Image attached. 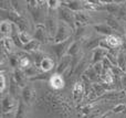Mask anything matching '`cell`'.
<instances>
[{"instance_id": "cell-16", "label": "cell", "mask_w": 126, "mask_h": 118, "mask_svg": "<svg viewBox=\"0 0 126 118\" xmlns=\"http://www.w3.org/2000/svg\"><path fill=\"white\" fill-rule=\"evenodd\" d=\"M1 45H2V49H3V50H6L9 54H11V52H12V50H13L16 44H15V42L12 41L11 38H2Z\"/></svg>"}, {"instance_id": "cell-36", "label": "cell", "mask_w": 126, "mask_h": 118, "mask_svg": "<svg viewBox=\"0 0 126 118\" xmlns=\"http://www.w3.org/2000/svg\"><path fill=\"white\" fill-rule=\"evenodd\" d=\"M124 32H125V35H126V26H125V31H124Z\"/></svg>"}, {"instance_id": "cell-24", "label": "cell", "mask_w": 126, "mask_h": 118, "mask_svg": "<svg viewBox=\"0 0 126 118\" xmlns=\"http://www.w3.org/2000/svg\"><path fill=\"white\" fill-rule=\"evenodd\" d=\"M26 116V106H24L23 102H19L18 104V108H17V114H16L15 118H24Z\"/></svg>"}, {"instance_id": "cell-13", "label": "cell", "mask_w": 126, "mask_h": 118, "mask_svg": "<svg viewBox=\"0 0 126 118\" xmlns=\"http://www.w3.org/2000/svg\"><path fill=\"white\" fill-rule=\"evenodd\" d=\"M12 26L13 23L10 21H2L0 23V31H1L2 38H10L12 33Z\"/></svg>"}, {"instance_id": "cell-18", "label": "cell", "mask_w": 126, "mask_h": 118, "mask_svg": "<svg viewBox=\"0 0 126 118\" xmlns=\"http://www.w3.org/2000/svg\"><path fill=\"white\" fill-rule=\"evenodd\" d=\"M94 29L97 31L98 33H102V34L106 35H112V29L107 26L106 23H102V24H97V26H94Z\"/></svg>"}, {"instance_id": "cell-19", "label": "cell", "mask_w": 126, "mask_h": 118, "mask_svg": "<svg viewBox=\"0 0 126 118\" xmlns=\"http://www.w3.org/2000/svg\"><path fill=\"white\" fill-rule=\"evenodd\" d=\"M40 46V42H38L37 40H32L30 43H28L27 45L23 46V50L24 51H28V52H38V49Z\"/></svg>"}, {"instance_id": "cell-15", "label": "cell", "mask_w": 126, "mask_h": 118, "mask_svg": "<svg viewBox=\"0 0 126 118\" xmlns=\"http://www.w3.org/2000/svg\"><path fill=\"white\" fill-rule=\"evenodd\" d=\"M90 21V18L87 14H85L84 12H75V24L80 28L84 26L85 24H87Z\"/></svg>"}, {"instance_id": "cell-1", "label": "cell", "mask_w": 126, "mask_h": 118, "mask_svg": "<svg viewBox=\"0 0 126 118\" xmlns=\"http://www.w3.org/2000/svg\"><path fill=\"white\" fill-rule=\"evenodd\" d=\"M72 32H73V29L70 24L65 23L63 21H59V26H58V31L57 34L54 37V42L55 43H61V42H64L66 40L71 39Z\"/></svg>"}, {"instance_id": "cell-10", "label": "cell", "mask_w": 126, "mask_h": 118, "mask_svg": "<svg viewBox=\"0 0 126 118\" xmlns=\"http://www.w3.org/2000/svg\"><path fill=\"white\" fill-rule=\"evenodd\" d=\"M71 62H72V57L70 55H65L64 57L60 61L59 63V66L57 67V74H63L67 68L71 66Z\"/></svg>"}, {"instance_id": "cell-21", "label": "cell", "mask_w": 126, "mask_h": 118, "mask_svg": "<svg viewBox=\"0 0 126 118\" xmlns=\"http://www.w3.org/2000/svg\"><path fill=\"white\" fill-rule=\"evenodd\" d=\"M106 24L110 26V28L113 30V29H115V30H117V31H120V32H122V26H120V23H118L117 21H116L114 18H112V17H107L106 18Z\"/></svg>"}, {"instance_id": "cell-9", "label": "cell", "mask_w": 126, "mask_h": 118, "mask_svg": "<svg viewBox=\"0 0 126 118\" xmlns=\"http://www.w3.org/2000/svg\"><path fill=\"white\" fill-rule=\"evenodd\" d=\"M49 83H50V86L53 88V90H62L63 87H64V79L61 76L60 74H53L52 76L50 77V81H49Z\"/></svg>"}, {"instance_id": "cell-7", "label": "cell", "mask_w": 126, "mask_h": 118, "mask_svg": "<svg viewBox=\"0 0 126 118\" xmlns=\"http://www.w3.org/2000/svg\"><path fill=\"white\" fill-rule=\"evenodd\" d=\"M48 37L49 33L47 31V28L44 26H42L41 23L37 24L34 31V40H37L40 43H47L48 42Z\"/></svg>"}, {"instance_id": "cell-5", "label": "cell", "mask_w": 126, "mask_h": 118, "mask_svg": "<svg viewBox=\"0 0 126 118\" xmlns=\"http://www.w3.org/2000/svg\"><path fill=\"white\" fill-rule=\"evenodd\" d=\"M44 23H46V28L49 33V37L54 39L55 34H57V31H58V26H59V21H58L57 17H53L52 14H49L47 17Z\"/></svg>"}, {"instance_id": "cell-6", "label": "cell", "mask_w": 126, "mask_h": 118, "mask_svg": "<svg viewBox=\"0 0 126 118\" xmlns=\"http://www.w3.org/2000/svg\"><path fill=\"white\" fill-rule=\"evenodd\" d=\"M21 95H22V102L26 103L27 105H30L35 97V91H34V88H33V86L26 85L22 88Z\"/></svg>"}, {"instance_id": "cell-22", "label": "cell", "mask_w": 126, "mask_h": 118, "mask_svg": "<svg viewBox=\"0 0 126 118\" xmlns=\"http://www.w3.org/2000/svg\"><path fill=\"white\" fill-rule=\"evenodd\" d=\"M79 50H80V43H79L78 41L72 42V44L70 45V48H69V51H67V55L73 56V55L78 54Z\"/></svg>"}, {"instance_id": "cell-14", "label": "cell", "mask_w": 126, "mask_h": 118, "mask_svg": "<svg viewBox=\"0 0 126 118\" xmlns=\"http://www.w3.org/2000/svg\"><path fill=\"white\" fill-rule=\"evenodd\" d=\"M105 41H106L107 45L110 46V49H117L120 46L123 45V41L116 35H109V37L105 38Z\"/></svg>"}, {"instance_id": "cell-20", "label": "cell", "mask_w": 126, "mask_h": 118, "mask_svg": "<svg viewBox=\"0 0 126 118\" xmlns=\"http://www.w3.org/2000/svg\"><path fill=\"white\" fill-rule=\"evenodd\" d=\"M117 66L123 71L126 70V52L121 51L117 55Z\"/></svg>"}, {"instance_id": "cell-4", "label": "cell", "mask_w": 126, "mask_h": 118, "mask_svg": "<svg viewBox=\"0 0 126 118\" xmlns=\"http://www.w3.org/2000/svg\"><path fill=\"white\" fill-rule=\"evenodd\" d=\"M72 39H69L66 40V41L64 42H61V43H55L54 45L52 46L53 51H54V53L57 54L58 59L59 60H62L63 57L65 56V53L67 54V51H69V48L70 45L72 44Z\"/></svg>"}, {"instance_id": "cell-27", "label": "cell", "mask_w": 126, "mask_h": 118, "mask_svg": "<svg viewBox=\"0 0 126 118\" xmlns=\"http://www.w3.org/2000/svg\"><path fill=\"white\" fill-rule=\"evenodd\" d=\"M19 66L21 67V70H27L29 66H31L30 65V60H29L28 57L26 56V55H24V56H22V57H20V64H19Z\"/></svg>"}, {"instance_id": "cell-3", "label": "cell", "mask_w": 126, "mask_h": 118, "mask_svg": "<svg viewBox=\"0 0 126 118\" xmlns=\"http://www.w3.org/2000/svg\"><path fill=\"white\" fill-rule=\"evenodd\" d=\"M18 105L13 99L12 95H7L2 98V114H10L17 110Z\"/></svg>"}, {"instance_id": "cell-26", "label": "cell", "mask_w": 126, "mask_h": 118, "mask_svg": "<svg viewBox=\"0 0 126 118\" xmlns=\"http://www.w3.org/2000/svg\"><path fill=\"white\" fill-rule=\"evenodd\" d=\"M19 40H20V42H21V44L22 45H27L28 43H30L31 41H32V39H31V37L28 34L27 32H21L20 31V33H19Z\"/></svg>"}, {"instance_id": "cell-31", "label": "cell", "mask_w": 126, "mask_h": 118, "mask_svg": "<svg viewBox=\"0 0 126 118\" xmlns=\"http://www.w3.org/2000/svg\"><path fill=\"white\" fill-rule=\"evenodd\" d=\"M18 84L16 83V81L13 79V77L11 79V81H10V88H9V91H10V93L12 95H15L16 94V90H18Z\"/></svg>"}, {"instance_id": "cell-30", "label": "cell", "mask_w": 126, "mask_h": 118, "mask_svg": "<svg viewBox=\"0 0 126 118\" xmlns=\"http://www.w3.org/2000/svg\"><path fill=\"white\" fill-rule=\"evenodd\" d=\"M94 71L97 75H103V70H104V66H103V62H98V63L94 64Z\"/></svg>"}, {"instance_id": "cell-25", "label": "cell", "mask_w": 126, "mask_h": 118, "mask_svg": "<svg viewBox=\"0 0 126 118\" xmlns=\"http://www.w3.org/2000/svg\"><path fill=\"white\" fill-rule=\"evenodd\" d=\"M24 74H26V76H31V79H32V77L39 75L40 73H39V70L35 67V65H31L27 70H24Z\"/></svg>"}, {"instance_id": "cell-33", "label": "cell", "mask_w": 126, "mask_h": 118, "mask_svg": "<svg viewBox=\"0 0 126 118\" xmlns=\"http://www.w3.org/2000/svg\"><path fill=\"white\" fill-rule=\"evenodd\" d=\"M0 79H1V87H0V90H1V92H3L4 88H6V77H4L3 73L0 74Z\"/></svg>"}, {"instance_id": "cell-29", "label": "cell", "mask_w": 126, "mask_h": 118, "mask_svg": "<svg viewBox=\"0 0 126 118\" xmlns=\"http://www.w3.org/2000/svg\"><path fill=\"white\" fill-rule=\"evenodd\" d=\"M102 79L105 82L106 84H112L113 83V74L111 73V71H107L106 74H103L102 75Z\"/></svg>"}, {"instance_id": "cell-12", "label": "cell", "mask_w": 126, "mask_h": 118, "mask_svg": "<svg viewBox=\"0 0 126 118\" xmlns=\"http://www.w3.org/2000/svg\"><path fill=\"white\" fill-rule=\"evenodd\" d=\"M13 79L16 81V83L18 84V86H20V87L23 88L24 84H26V81H27V76L26 74H24V71L22 70H16L15 73H13Z\"/></svg>"}, {"instance_id": "cell-35", "label": "cell", "mask_w": 126, "mask_h": 118, "mask_svg": "<svg viewBox=\"0 0 126 118\" xmlns=\"http://www.w3.org/2000/svg\"><path fill=\"white\" fill-rule=\"evenodd\" d=\"M122 83H123V86L124 87H126V74L123 76V79H122Z\"/></svg>"}, {"instance_id": "cell-2", "label": "cell", "mask_w": 126, "mask_h": 118, "mask_svg": "<svg viewBox=\"0 0 126 118\" xmlns=\"http://www.w3.org/2000/svg\"><path fill=\"white\" fill-rule=\"evenodd\" d=\"M58 19H59V21H63L65 23L70 24L72 29L75 26V12H73L72 10H70L69 8L64 6H61L58 9Z\"/></svg>"}, {"instance_id": "cell-23", "label": "cell", "mask_w": 126, "mask_h": 118, "mask_svg": "<svg viewBox=\"0 0 126 118\" xmlns=\"http://www.w3.org/2000/svg\"><path fill=\"white\" fill-rule=\"evenodd\" d=\"M8 61H9V63H10L11 66L17 67V66L20 64V57H19L18 54H13V53H11V54H8Z\"/></svg>"}, {"instance_id": "cell-8", "label": "cell", "mask_w": 126, "mask_h": 118, "mask_svg": "<svg viewBox=\"0 0 126 118\" xmlns=\"http://www.w3.org/2000/svg\"><path fill=\"white\" fill-rule=\"evenodd\" d=\"M84 95V86L81 82L75 83L73 86V91H72V96H73V101L75 103H80L82 101V97Z\"/></svg>"}, {"instance_id": "cell-17", "label": "cell", "mask_w": 126, "mask_h": 118, "mask_svg": "<svg viewBox=\"0 0 126 118\" xmlns=\"http://www.w3.org/2000/svg\"><path fill=\"white\" fill-rule=\"evenodd\" d=\"M53 66H54V62L51 59H49V57H44V59L42 60V62L40 63V68H41V71H43L44 73L50 72L53 68Z\"/></svg>"}, {"instance_id": "cell-34", "label": "cell", "mask_w": 126, "mask_h": 118, "mask_svg": "<svg viewBox=\"0 0 126 118\" xmlns=\"http://www.w3.org/2000/svg\"><path fill=\"white\" fill-rule=\"evenodd\" d=\"M125 108H126L125 106L123 105V104H121V105H118L117 107H115V108H114V112H115V113H118V112H121V110H124Z\"/></svg>"}, {"instance_id": "cell-11", "label": "cell", "mask_w": 126, "mask_h": 118, "mask_svg": "<svg viewBox=\"0 0 126 118\" xmlns=\"http://www.w3.org/2000/svg\"><path fill=\"white\" fill-rule=\"evenodd\" d=\"M109 53V51L104 50L102 48H97L93 51V63L96 64L98 62H103L106 59V55Z\"/></svg>"}, {"instance_id": "cell-32", "label": "cell", "mask_w": 126, "mask_h": 118, "mask_svg": "<svg viewBox=\"0 0 126 118\" xmlns=\"http://www.w3.org/2000/svg\"><path fill=\"white\" fill-rule=\"evenodd\" d=\"M118 14H120V17H122V18H124V19H126V4H123V6H121L120 11H118Z\"/></svg>"}, {"instance_id": "cell-37", "label": "cell", "mask_w": 126, "mask_h": 118, "mask_svg": "<svg viewBox=\"0 0 126 118\" xmlns=\"http://www.w3.org/2000/svg\"><path fill=\"white\" fill-rule=\"evenodd\" d=\"M125 72H126V70H125Z\"/></svg>"}, {"instance_id": "cell-28", "label": "cell", "mask_w": 126, "mask_h": 118, "mask_svg": "<svg viewBox=\"0 0 126 118\" xmlns=\"http://www.w3.org/2000/svg\"><path fill=\"white\" fill-rule=\"evenodd\" d=\"M48 7L51 10H58V9L61 7V1H58V0H50V1H47Z\"/></svg>"}]
</instances>
